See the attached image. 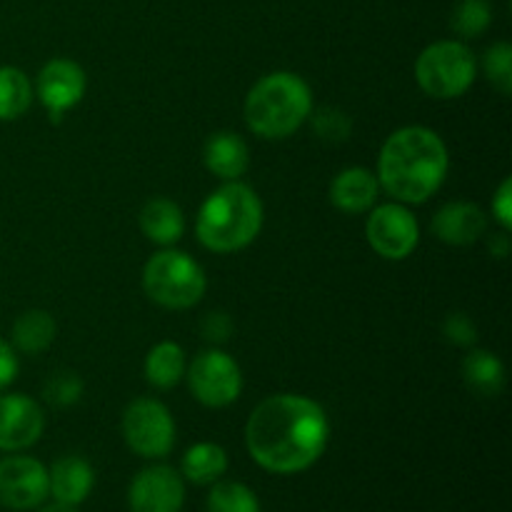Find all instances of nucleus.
I'll return each instance as SVG.
<instances>
[{
	"label": "nucleus",
	"mask_w": 512,
	"mask_h": 512,
	"mask_svg": "<svg viewBox=\"0 0 512 512\" xmlns=\"http://www.w3.org/2000/svg\"><path fill=\"white\" fill-rule=\"evenodd\" d=\"M330 420L323 405L305 395L280 393L260 400L245 423L250 458L273 475H298L323 458Z\"/></svg>",
	"instance_id": "1"
},
{
	"label": "nucleus",
	"mask_w": 512,
	"mask_h": 512,
	"mask_svg": "<svg viewBox=\"0 0 512 512\" xmlns=\"http://www.w3.org/2000/svg\"><path fill=\"white\" fill-rule=\"evenodd\" d=\"M208 512H263L253 490L238 480H218L208 493Z\"/></svg>",
	"instance_id": "24"
},
{
	"label": "nucleus",
	"mask_w": 512,
	"mask_h": 512,
	"mask_svg": "<svg viewBox=\"0 0 512 512\" xmlns=\"http://www.w3.org/2000/svg\"><path fill=\"white\" fill-rule=\"evenodd\" d=\"M443 333L450 343L460 345V348H470L478 340V328H475V323L465 313L448 315L443 323Z\"/></svg>",
	"instance_id": "29"
},
{
	"label": "nucleus",
	"mask_w": 512,
	"mask_h": 512,
	"mask_svg": "<svg viewBox=\"0 0 512 512\" xmlns=\"http://www.w3.org/2000/svg\"><path fill=\"white\" fill-rule=\"evenodd\" d=\"M263 228V203L250 185L228 180L205 198L195 218V235L210 253H238Z\"/></svg>",
	"instance_id": "3"
},
{
	"label": "nucleus",
	"mask_w": 512,
	"mask_h": 512,
	"mask_svg": "<svg viewBox=\"0 0 512 512\" xmlns=\"http://www.w3.org/2000/svg\"><path fill=\"white\" fill-rule=\"evenodd\" d=\"M40 512H80L78 505H68V503H58V500H53L50 505H43Z\"/></svg>",
	"instance_id": "34"
},
{
	"label": "nucleus",
	"mask_w": 512,
	"mask_h": 512,
	"mask_svg": "<svg viewBox=\"0 0 512 512\" xmlns=\"http://www.w3.org/2000/svg\"><path fill=\"white\" fill-rule=\"evenodd\" d=\"M478 78V60L463 40H438L415 60L420 90L435 100H453L468 93Z\"/></svg>",
	"instance_id": "6"
},
{
	"label": "nucleus",
	"mask_w": 512,
	"mask_h": 512,
	"mask_svg": "<svg viewBox=\"0 0 512 512\" xmlns=\"http://www.w3.org/2000/svg\"><path fill=\"white\" fill-rule=\"evenodd\" d=\"M145 380L158 390H170L185 378L188 370V360H185V350L173 340H163V343L153 345L150 353L145 355Z\"/></svg>",
	"instance_id": "20"
},
{
	"label": "nucleus",
	"mask_w": 512,
	"mask_h": 512,
	"mask_svg": "<svg viewBox=\"0 0 512 512\" xmlns=\"http://www.w3.org/2000/svg\"><path fill=\"white\" fill-rule=\"evenodd\" d=\"M310 118H313L315 135L325 143H343V140H348L350 128H353L348 115L338 108H323L315 115L310 113Z\"/></svg>",
	"instance_id": "28"
},
{
	"label": "nucleus",
	"mask_w": 512,
	"mask_h": 512,
	"mask_svg": "<svg viewBox=\"0 0 512 512\" xmlns=\"http://www.w3.org/2000/svg\"><path fill=\"white\" fill-rule=\"evenodd\" d=\"M183 503V475L170 465H150L140 470L128 488L130 512H180Z\"/></svg>",
	"instance_id": "12"
},
{
	"label": "nucleus",
	"mask_w": 512,
	"mask_h": 512,
	"mask_svg": "<svg viewBox=\"0 0 512 512\" xmlns=\"http://www.w3.org/2000/svg\"><path fill=\"white\" fill-rule=\"evenodd\" d=\"M463 380L480 398H495L505 388V365L490 350H470L463 360Z\"/></svg>",
	"instance_id": "19"
},
{
	"label": "nucleus",
	"mask_w": 512,
	"mask_h": 512,
	"mask_svg": "<svg viewBox=\"0 0 512 512\" xmlns=\"http://www.w3.org/2000/svg\"><path fill=\"white\" fill-rule=\"evenodd\" d=\"M120 428L125 445L145 460L165 458L175 448V420L155 398H135L123 410Z\"/></svg>",
	"instance_id": "7"
},
{
	"label": "nucleus",
	"mask_w": 512,
	"mask_h": 512,
	"mask_svg": "<svg viewBox=\"0 0 512 512\" xmlns=\"http://www.w3.org/2000/svg\"><path fill=\"white\" fill-rule=\"evenodd\" d=\"M488 248H490V253L495 255V258H508V255H510L508 230H500V233H495L493 238L488 240Z\"/></svg>",
	"instance_id": "33"
},
{
	"label": "nucleus",
	"mask_w": 512,
	"mask_h": 512,
	"mask_svg": "<svg viewBox=\"0 0 512 512\" xmlns=\"http://www.w3.org/2000/svg\"><path fill=\"white\" fill-rule=\"evenodd\" d=\"M45 415L33 398L20 393L0 395V450L20 453L40 440Z\"/></svg>",
	"instance_id": "13"
},
{
	"label": "nucleus",
	"mask_w": 512,
	"mask_h": 512,
	"mask_svg": "<svg viewBox=\"0 0 512 512\" xmlns=\"http://www.w3.org/2000/svg\"><path fill=\"white\" fill-rule=\"evenodd\" d=\"M48 468L30 455H8L0 460V508L25 512L48 500Z\"/></svg>",
	"instance_id": "10"
},
{
	"label": "nucleus",
	"mask_w": 512,
	"mask_h": 512,
	"mask_svg": "<svg viewBox=\"0 0 512 512\" xmlns=\"http://www.w3.org/2000/svg\"><path fill=\"white\" fill-rule=\"evenodd\" d=\"M450 170L448 145L425 125H405L388 135L378 155L380 190L395 203L423 205L443 188Z\"/></svg>",
	"instance_id": "2"
},
{
	"label": "nucleus",
	"mask_w": 512,
	"mask_h": 512,
	"mask_svg": "<svg viewBox=\"0 0 512 512\" xmlns=\"http://www.w3.org/2000/svg\"><path fill=\"white\" fill-rule=\"evenodd\" d=\"M243 113L258 138H290L313 113V90L300 75L288 70L268 73L250 88Z\"/></svg>",
	"instance_id": "4"
},
{
	"label": "nucleus",
	"mask_w": 512,
	"mask_h": 512,
	"mask_svg": "<svg viewBox=\"0 0 512 512\" xmlns=\"http://www.w3.org/2000/svg\"><path fill=\"white\" fill-rule=\"evenodd\" d=\"M48 485L53 500L68 505H80L93 493L95 470L80 455H63L48 470Z\"/></svg>",
	"instance_id": "16"
},
{
	"label": "nucleus",
	"mask_w": 512,
	"mask_h": 512,
	"mask_svg": "<svg viewBox=\"0 0 512 512\" xmlns=\"http://www.w3.org/2000/svg\"><path fill=\"white\" fill-rule=\"evenodd\" d=\"M380 198V183L378 175L368 168H353L340 170L330 183V203L348 215H363L370 208H375Z\"/></svg>",
	"instance_id": "15"
},
{
	"label": "nucleus",
	"mask_w": 512,
	"mask_h": 512,
	"mask_svg": "<svg viewBox=\"0 0 512 512\" xmlns=\"http://www.w3.org/2000/svg\"><path fill=\"white\" fill-rule=\"evenodd\" d=\"M18 355H15V348L5 340H0V393H3L8 385H13V380L18 378Z\"/></svg>",
	"instance_id": "32"
},
{
	"label": "nucleus",
	"mask_w": 512,
	"mask_h": 512,
	"mask_svg": "<svg viewBox=\"0 0 512 512\" xmlns=\"http://www.w3.org/2000/svg\"><path fill=\"white\" fill-rule=\"evenodd\" d=\"M203 163L215 178L220 180H240L250 168V150L248 143L238 133L220 130L205 140Z\"/></svg>",
	"instance_id": "17"
},
{
	"label": "nucleus",
	"mask_w": 512,
	"mask_h": 512,
	"mask_svg": "<svg viewBox=\"0 0 512 512\" xmlns=\"http://www.w3.org/2000/svg\"><path fill=\"white\" fill-rule=\"evenodd\" d=\"M183 478L193 485H213L228 470V453H225L223 445L218 443H195L193 448L185 450L183 463Z\"/></svg>",
	"instance_id": "21"
},
{
	"label": "nucleus",
	"mask_w": 512,
	"mask_h": 512,
	"mask_svg": "<svg viewBox=\"0 0 512 512\" xmlns=\"http://www.w3.org/2000/svg\"><path fill=\"white\" fill-rule=\"evenodd\" d=\"M493 23V8L490 0H458L450 15V28L463 40L480 38Z\"/></svg>",
	"instance_id": "25"
},
{
	"label": "nucleus",
	"mask_w": 512,
	"mask_h": 512,
	"mask_svg": "<svg viewBox=\"0 0 512 512\" xmlns=\"http://www.w3.org/2000/svg\"><path fill=\"white\" fill-rule=\"evenodd\" d=\"M85 88H88V80H85L83 68L75 60L53 58L40 68L33 90L40 105L48 110L50 120L60 123L63 115L83 100Z\"/></svg>",
	"instance_id": "11"
},
{
	"label": "nucleus",
	"mask_w": 512,
	"mask_h": 512,
	"mask_svg": "<svg viewBox=\"0 0 512 512\" xmlns=\"http://www.w3.org/2000/svg\"><path fill=\"white\" fill-rule=\"evenodd\" d=\"M493 218L500 230H512V180L505 178L493 195Z\"/></svg>",
	"instance_id": "30"
},
{
	"label": "nucleus",
	"mask_w": 512,
	"mask_h": 512,
	"mask_svg": "<svg viewBox=\"0 0 512 512\" xmlns=\"http://www.w3.org/2000/svg\"><path fill=\"white\" fill-rule=\"evenodd\" d=\"M233 335V323L225 313H210L203 320V338L210 343H225Z\"/></svg>",
	"instance_id": "31"
},
{
	"label": "nucleus",
	"mask_w": 512,
	"mask_h": 512,
	"mask_svg": "<svg viewBox=\"0 0 512 512\" xmlns=\"http://www.w3.org/2000/svg\"><path fill=\"white\" fill-rule=\"evenodd\" d=\"M483 73L503 95L512 93V45L495 43L483 55Z\"/></svg>",
	"instance_id": "26"
},
{
	"label": "nucleus",
	"mask_w": 512,
	"mask_h": 512,
	"mask_svg": "<svg viewBox=\"0 0 512 512\" xmlns=\"http://www.w3.org/2000/svg\"><path fill=\"white\" fill-rule=\"evenodd\" d=\"M433 233L443 243L465 248V245L478 243L488 233V215L483 213L480 205L468 203V200H453L435 213Z\"/></svg>",
	"instance_id": "14"
},
{
	"label": "nucleus",
	"mask_w": 512,
	"mask_h": 512,
	"mask_svg": "<svg viewBox=\"0 0 512 512\" xmlns=\"http://www.w3.org/2000/svg\"><path fill=\"white\" fill-rule=\"evenodd\" d=\"M208 280L198 260L183 250L163 248L145 263L143 290L155 305L168 310H188L203 300Z\"/></svg>",
	"instance_id": "5"
},
{
	"label": "nucleus",
	"mask_w": 512,
	"mask_h": 512,
	"mask_svg": "<svg viewBox=\"0 0 512 512\" xmlns=\"http://www.w3.org/2000/svg\"><path fill=\"white\" fill-rule=\"evenodd\" d=\"M190 393L205 408H228L243 393V373L235 363L233 355L225 350L208 348L193 358V363L185 370Z\"/></svg>",
	"instance_id": "8"
},
{
	"label": "nucleus",
	"mask_w": 512,
	"mask_h": 512,
	"mask_svg": "<svg viewBox=\"0 0 512 512\" xmlns=\"http://www.w3.org/2000/svg\"><path fill=\"white\" fill-rule=\"evenodd\" d=\"M368 245L383 260H405L415 253L420 243L418 218L403 203L375 205L365 220Z\"/></svg>",
	"instance_id": "9"
},
{
	"label": "nucleus",
	"mask_w": 512,
	"mask_h": 512,
	"mask_svg": "<svg viewBox=\"0 0 512 512\" xmlns=\"http://www.w3.org/2000/svg\"><path fill=\"white\" fill-rule=\"evenodd\" d=\"M138 223L145 238L150 243L160 245V248H173L185 233L183 210H180L178 203L168 198H150L140 208Z\"/></svg>",
	"instance_id": "18"
},
{
	"label": "nucleus",
	"mask_w": 512,
	"mask_h": 512,
	"mask_svg": "<svg viewBox=\"0 0 512 512\" xmlns=\"http://www.w3.org/2000/svg\"><path fill=\"white\" fill-rule=\"evenodd\" d=\"M43 395L50 405L55 408H70L83 398V380L70 370H60V373L50 375L43 385Z\"/></svg>",
	"instance_id": "27"
},
{
	"label": "nucleus",
	"mask_w": 512,
	"mask_h": 512,
	"mask_svg": "<svg viewBox=\"0 0 512 512\" xmlns=\"http://www.w3.org/2000/svg\"><path fill=\"white\" fill-rule=\"evenodd\" d=\"M33 83L28 75L13 65L0 68V120H18L33 105Z\"/></svg>",
	"instance_id": "23"
},
{
	"label": "nucleus",
	"mask_w": 512,
	"mask_h": 512,
	"mask_svg": "<svg viewBox=\"0 0 512 512\" xmlns=\"http://www.w3.org/2000/svg\"><path fill=\"white\" fill-rule=\"evenodd\" d=\"M58 325L45 310H25L13 323V348L25 355H40L53 345Z\"/></svg>",
	"instance_id": "22"
}]
</instances>
